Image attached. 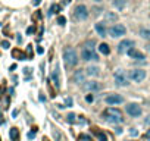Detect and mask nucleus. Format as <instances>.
Wrapping results in <instances>:
<instances>
[{"instance_id":"ea45409f","label":"nucleus","mask_w":150,"mask_h":141,"mask_svg":"<svg viewBox=\"0 0 150 141\" xmlns=\"http://www.w3.org/2000/svg\"><path fill=\"white\" fill-rule=\"evenodd\" d=\"M147 50H149V53H150V46H149V47H147Z\"/></svg>"},{"instance_id":"b1692460","label":"nucleus","mask_w":150,"mask_h":141,"mask_svg":"<svg viewBox=\"0 0 150 141\" xmlns=\"http://www.w3.org/2000/svg\"><path fill=\"white\" fill-rule=\"evenodd\" d=\"M57 10H60V6H57V5H53L52 8H50V12H49V15H53L55 12H57Z\"/></svg>"},{"instance_id":"c85d7f7f","label":"nucleus","mask_w":150,"mask_h":141,"mask_svg":"<svg viewBox=\"0 0 150 141\" xmlns=\"http://www.w3.org/2000/svg\"><path fill=\"white\" fill-rule=\"evenodd\" d=\"M79 138H81V140H87V141H93V140H91V137L85 135V134H81V135H79Z\"/></svg>"},{"instance_id":"393cba45","label":"nucleus","mask_w":150,"mask_h":141,"mask_svg":"<svg viewBox=\"0 0 150 141\" xmlns=\"http://www.w3.org/2000/svg\"><path fill=\"white\" fill-rule=\"evenodd\" d=\"M57 24H59V25H65V24H66V18L65 16H59L57 18Z\"/></svg>"},{"instance_id":"1a4fd4ad","label":"nucleus","mask_w":150,"mask_h":141,"mask_svg":"<svg viewBox=\"0 0 150 141\" xmlns=\"http://www.w3.org/2000/svg\"><path fill=\"white\" fill-rule=\"evenodd\" d=\"M81 57H82V60H85V62L99 60L97 53H96L94 50H88V49H82V52H81Z\"/></svg>"},{"instance_id":"7c9ffc66","label":"nucleus","mask_w":150,"mask_h":141,"mask_svg":"<svg viewBox=\"0 0 150 141\" xmlns=\"http://www.w3.org/2000/svg\"><path fill=\"white\" fill-rule=\"evenodd\" d=\"M34 137H35V131H31V132L28 134V138H30V140H32Z\"/></svg>"},{"instance_id":"f3484780","label":"nucleus","mask_w":150,"mask_h":141,"mask_svg":"<svg viewBox=\"0 0 150 141\" xmlns=\"http://www.w3.org/2000/svg\"><path fill=\"white\" fill-rule=\"evenodd\" d=\"M99 52L102 53V55H109L111 53V49H109V46L106 44V43H102V44H99Z\"/></svg>"},{"instance_id":"4c0bfd02","label":"nucleus","mask_w":150,"mask_h":141,"mask_svg":"<svg viewBox=\"0 0 150 141\" xmlns=\"http://www.w3.org/2000/svg\"><path fill=\"white\" fill-rule=\"evenodd\" d=\"M2 90H3V87H0V97H2Z\"/></svg>"},{"instance_id":"72a5a7b5","label":"nucleus","mask_w":150,"mask_h":141,"mask_svg":"<svg viewBox=\"0 0 150 141\" xmlns=\"http://www.w3.org/2000/svg\"><path fill=\"white\" fill-rule=\"evenodd\" d=\"M65 102H66V104H68V106H71V104H72V100H71V99H66Z\"/></svg>"},{"instance_id":"2f4dec72","label":"nucleus","mask_w":150,"mask_h":141,"mask_svg":"<svg viewBox=\"0 0 150 141\" xmlns=\"http://www.w3.org/2000/svg\"><path fill=\"white\" fill-rule=\"evenodd\" d=\"M40 3H41V0H32V5L34 6H38Z\"/></svg>"},{"instance_id":"2eb2a0df","label":"nucleus","mask_w":150,"mask_h":141,"mask_svg":"<svg viewBox=\"0 0 150 141\" xmlns=\"http://www.w3.org/2000/svg\"><path fill=\"white\" fill-rule=\"evenodd\" d=\"M96 31L100 37H106V34H108V30H106V25L103 22H97L96 24Z\"/></svg>"},{"instance_id":"a19ab883","label":"nucleus","mask_w":150,"mask_h":141,"mask_svg":"<svg viewBox=\"0 0 150 141\" xmlns=\"http://www.w3.org/2000/svg\"><path fill=\"white\" fill-rule=\"evenodd\" d=\"M94 2H102V0H94Z\"/></svg>"},{"instance_id":"4be33fe9","label":"nucleus","mask_w":150,"mask_h":141,"mask_svg":"<svg viewBox=\"0 0 150 141\" xmlns=\"http://www.w3.org/2000/svg\"><path fill=\"white\" fill-rule=\"evenodd\" d=\"M116 19H118V16L113 12H106V15H104V21L106 22H115Z\"/></svg>"},{"instance_id":"9d476101","label":"nucleus","mask_w":150,"mask_h":141,"mask_svg":"<svg viewBox=\"0 0 150 141\" xmlns=\"http://www.w3.org/2000/svg\"><path fill=\"white\" fill-rule=\"evenodd\" d=\"M134 47V41L133 40H122L119 44H118V52L119 53H126L130 49Z\"/></svg>"},{"instance_id":"c9c22d12","label":"nucleus","mask_w":150,"mask_h":141,"mask_svg":"<svg viewBox=\"0 0 150 141\" xmlns=\"http://www.w3.org/2000/svg\"><path fill=\"white\" fill-rule=\"evenodd\" d=\"M16 115H18V110H13V112H12V116H13V118H15V116H16Z\"/></svg>"},{"instance_id":"ddd939ff","label":"nucleus","mask_w":150,"mask_h":141,"mask_svg":"<svg viewBox=\"0 0 150 141\" xmlns=\"http://www.w3.org/2000/svg\"><path fill=\"white\" fill-rule=\"evenodd\" d=\"M74 82L77 84H84L85 82V70H77V72L74 74Z\"/></svg>"},{"instance_id":"6e6552de","label":"nucleus","mask_w":150,"mask_h":141,"mask_svg":"<svg viewBox=\"0 0 150 141\" xmlns=\"http://www.w3.org/2000/svg\"><path fill=\"white\" fill-rule=\"evenodd\" d=\"M126 113L133 118H138L141 115V107L137 103H130V104H126Z\"/></svg>"},{"instance_id":"79ce46f5","label":"nucleus","mask_w":150,"mask_h":141,"mask_svg":"<svg viewBox=\"0 0 150 141\" xmlns=\"http://www.w3.org/2000/svg\"><path fill=\"white\" fill-rule=\"evenodd\" d=\"M0 141H2V140H0Z\"/></svg>"},{"instance_id":"bb28decb","label":"nucleus","mask_w":150,"mask_h":141,"mask_svg":"<svg viewBox=\"0 0 150 141\" xmlns=\"http://www.w3.org/2000/svg\"><path fill=\"white\" fill-rule=\"evenodd\" d=\"M85 100H87L88 103H93L94 102V96L93 94H87V96H85Z\"/></svg>"},{"instance_id":"20e7f679","label":"nucleus","mask_w":150,"mask_h":141,"mask_svg":"<svg viewBox=\"0 0 150 141\" xmlns=\"http://www.w3.org/2000/svg\"><path fill=\"white\" fill-rule=\"evenodd\" d=\"M113 78H115V84H116L118 87H126V85H128L126 74L124 72L122 69H118V70H116L115 75H113Z\"/></svg>"},{"instance_id":"473e14b6","label":"nucleus","mask_w":150,"mask_h":141,"mask_svg":"<svg viewBox=\"0 0 150 141\" xmlns=\"http://www.w3.org/2000/svg\"><path fill=\"white\" fill-rule=\"evenodd\" d=\"M34 32V27H30L28 30H27V34H32Z\"/></svg>"},{"instance_id":"412c9836","label":"nucleus","mask_w":150,"mask_h":141,"mask_svg":"<svg viewBox=\"0 0 150 141\" xmlns=\"http://www.w3.org/2000/svg\"><path fill=\"white\" fill-rule=\"evenodd\" d=\"M9 135H10V140L12 141H18L19 140V129L18 128H12L9 131Z\"/></svg>"},{"instance_id":"58836bf2","label":"nucleus","mask_w":150,"mask_h":141,"mask_svg":"<svg viewBox=\"0 0 150 141\" xmlns=\"http://www.w3.org/2000/svg\"><path fill=\"white\" fill-rule=\"evenodd\" d=\"M147 137H150V129H149V131H147Z\"/></svg>"},{"instance_id":"5701e85b","label":"nucleus","mask_w":150,"mask_h":141,"mask_svg":"<svg viewBox=\"0 0 150 141\" xmlns=\"http://www.w3.org/2000/svg\"><path fill=\"white\" fill-rule=\"evenodd\" d=\"M94 134H96V137H97L100 141H108V135H106L104 132H102V131H99L97 128H94Z\"/></svg>"},{"instance_id":"e433bc0d","label":"nucleus","mask_w":150,"mask_h":141,"mask_svg":"<svg viewBox=\"0 0 150 141\" xmlns=\"http://www.w3.org/2000/svg\"><path fill=\"white\" fill-rule=\"evenodd\" d=\"M131 134H133V135H137V131H135V129L133 128V129H131Z\"/></svg>"},{"instance_id":"9b49d317","label":"nucleus","mask_w":150,"mask_h":141,"mask_svg":"<svg viewBox=\"0 0 150 141\" xmlns=\"http://www.w3.org/2000/svg\"><path fill=\"white\" fill-rule=\"evenodd\" d=\"M82 87H84L85 91H91V93L102 90V84L97 82V81H85V82L82 84Z\"/></svg>"},{"instance_id":"cd10ccee","label":"nucleus","mask_w":150,"mask_h":141,"mask_svg":"<svg viewBox=\"0 0 150 141\" xmlns=\"http://www.w3.org/2000/svg\"><path fill=\"white\" fill-rule=\"evenodd\" d=\"M2 47H3V49H9V47H10V43H9L8 40H5V41H2Z\"/></svg>"},{"instance_id":"39448f33","label":"nucleus","mask_w":150,"mask_h":141,"mask_svg":"<svg viewBox=\"0 0 150 141\" xmlns=\"http://www.w3.org/2000/svg\"><path fill=\"white\" fill-rule=\"evenodd\" d=\"M74 18L77 21H84L88 18V9L85 8L84 5H78L75 8V12H74Z\"/></svg>"},{"instance_id":"a211bd4d","label":"nucleus","mask_w":150,"mask_h":141,"mask_svg":"<svg viewBox=\"0 0 150 141\" xmlns=\"http://www.w3.org/2000/svg\"><path fill=\"white\" fill-rule=\"evenodd\" d=\"M52 79H53V82H55V85H56V88H59V82H60V79H59V70H57V66H56V69L52 72Z\"/></svg>"},{"instance_id":"6ab92c4d","label":"nucleus","mask_w":150,"mask_h":141,"mask_svg":"<svg viewBox=\"0 0 150 141\" xmlns=\"http://www.w3.org/2000/svg\"><path fill=\"white\" fill-rule=\"evenodd\" d=\"M12 56L15 57V59H21V60H25L27 59V56L21 52L19 49H15V50H12Z\"/></svg>"},{"instance_id":"7ed1b4c3","label":"nucleus","mask_w":150,"mask_h":141,"mask_svg":"<svg viewBox=\"0 0 150 141\" xmlns=\"http://www.w3.org/2000/svg\"><path fill=\"white\" fill-rule=\"evenodd\" d=\"M108 32H109L111 37L119 38V37H122V35L126 34V28H125V25H122V24H115L113 27H111V28L108 30Z\"/></svg>"},{"instance_id":"dca6fc26","label":"nucleus","mask_w":150,"mask_h":141,"mask_svg":"<svg viewBox=\"0 0 150 141\" xmlns=\"http://www.w3.org/2000/svg\"><path fill=\"white\" fill-rule=\"evenodd\" d=\"M112 5L115 6V9L118 10H122L126 5V0H112Z\"/></svg>"},{"instance_id":"f8f14e48","label":"nucleus","mask_w":150,"mask_h":141,"mask_svg":"<svg viewBox=\"0 0 150 141\" xmlns=\"http://www.w3.org/2000/svg\"><path fill=\"white\" fill-rule=\"evenodd\" d=\"M126 55L130 56V57H133V59H135V60H144V59H146V57H144V55H143L141 52H138L137 49H134V47L128 50V52H126Z\"/></svg>"},{"instance_id":"a878e982","label":"nucleus","mask_w":150,"mask_h":141,"mask_svg":"<svg viewBox=\"0 0 150 141\" xmlns=\"http://www.w3.org/2000/svg\"><path fill=\"white\" fill-rule=\"evenodd\" d=\"M75 118H77V116H75L74 113H69V115H68V122H69V124H74V122H75Z\"/></svg>"},{"instance_id":"aec40b11","label":"nucleus","mask_w":150,"mask_h":141,"mask_svg":"<svg viewBox=\"0 0 150 141\" xmlns=\"http://www.w3.org/2000/svg\"><path fill=\"white\" fill-rule=\"evenodd\" d=\"M138 35L144 40H150V28H141L138 31Z\"/></svg>"},{"instance_id":"f03ea898","label":"nucleus","mask_w":150,"mask_h":141,"mask_svg":"<svg viewBox=\"0 0 150 141\" xmlns=\"http://www.w3.org/2000/svg\"><path fill=\"white\" fill-rule=\"evenodd\" d=\"M63 60H65V65L68 68H74L78 63V55L74 49H66L63 52Z\"/></svg>"},{"instance_id":"c756f323","label":"nucleus","mask_w":150,"mask_h":141,"mask_svg":"<svg viewBox=\"0 0 150 141\" xmlns=\"http://www.w3.org/2000/svg\"><path fill=\"white\" fill-rule=\"evenodd\" d=\"M37 53H38V55H43V53H44V49H43V47H37Z\"/></svg>"},{"instance_id":"4468645a","label":"nucleus","mask_w":150,"mask_h":141,"mask_svg":"<svg viewBox=\"0 0 150 141\" xmlns=\"http://www.w3.org/2000/svg\"><path fill=\"white\" fill-rule=\"evenodd\" d=\"M85 75H88V77H99L100 75L99 66H88L87 69H85Z\"/></svg>"},{"instance_id":"0eeeda50","label":"nucleus","mask_w":150,"mask_h":141,"mask_svg":"<svg viewBox=\"0 0 150 141\" xmlns=\"http://www.w3.org/2000/svg\"><path fill=\"white\" fill-rule=\"evenodd\" d=\"M104 102L109 106H118V104L124 103V97L121 96V94H109V96H106Z\"/></svg>"},{"instance_id":"f704fd0d","label":"nucleus","mask_w":150,"mask_h":141,"mask_svg":"<svg viewBox=\"0 0 150 141\" xmlns=\"http://www.w3.org/2000/svg\"><path fill=\"white\" fill-rule=\"evenodd\" d=\"M144 124H146V125H149V124H150V116H147V119L144 121Z\"/></svg>"},{"instance_id":"f257e3e1","label":"nucleus","mask_w":150,"mask_h":141,"mask_svg":"<svg viewBox=\"0 0 150 141\" xmlns=\"http://www.w3.org/2000/svg\"><path fill=\"white\" fill-rule=\"evenodd\" d=\"M103 118L106 119V122H109V124H121V122H124L122 112L119 109H116V107H108L103 112Z\"/></svg>"},{"instance_id":"423d86ee","label":"nucleus","mask_w":150,"mask_h":141,"mask_svg":"<svg viewBox=\"0 0 150 141\" xmlns=\"http://www.w3.org/2000/svg\"><path fill=\"white\" fill-rule=\"evenodd\" d=\"M130 78L134 82H143L146 78V70L144 69H133L130 72Z\"/></svg>"}]
</instances>
